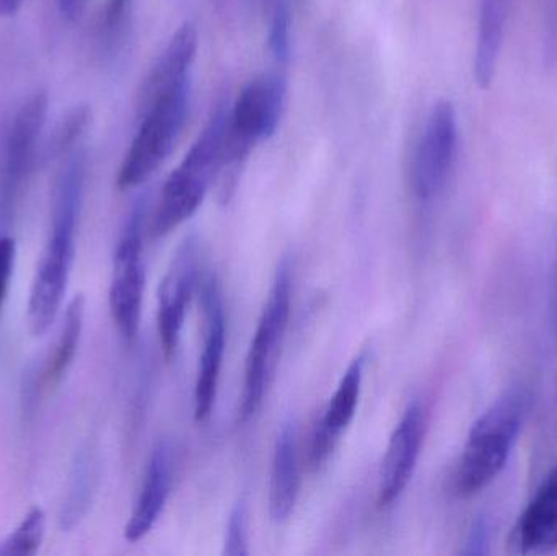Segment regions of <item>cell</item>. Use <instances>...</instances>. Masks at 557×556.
I'll return each instance as SVG.
<instances>
[{
  "label": "cell",
  "instance_id": "cell-7",
  "mask_svg": "<svg viewBox=\"0 0 557 556\" xmlns=\"http://www.w3.org/2000/svg\"><path fill=\"white\" fill-rule=\"evenodd\" d=\"M144 206H137L117 242L111 274L110 307L121 336L133 343L139 333L143 316L144 270L143 240Z\"/></svg>",
  "mask_w": 557,
  "mask_h": 556
},
{
  "label": "cell",
  "instance_id": "cell-20",
  "mask_svg": "<svg viewBox=\"0 0 557 556\" xmlns=\"http://www.w3.org/2000/svg\"><path fill=\"white\" fill-rule=\"evenodd\" d=\"M94 482V462H91L87 454H82L77 462H75L71 485H69L67 498H65V503L62 505V528L72 529L84 518L88 503H90Z\"/></svg>",
  "mask_w": 557,
  "mask_h": 556
},
{
  "label": "cell",
  "instance_id": "cell-26",
  "mask_svg": "<svg viewBox=\"0 0 557 556\" xmlns=\"http://www.w3.org/2000/svg\"><path fill=\"white\" fill-rule=\"evenodd\" d=\"M490 522L484 516H480L476 522L471 526L468 532L465 548L461 551L463 555H486L490 552Z\"/></svg>",
  "mask_w": 557,
  "mask_h": 556
},
{
  "label": "cell",
  "instance_id": "cell-28",
  "mask_svg": "<svg viewBox=\"0 0 557 556\" xmlns=\"http://www.w3.org/2000/svg\"><path fill=\"white\" fill-rule=\"evenodd\" d=\"M85 0H59V9L65 18H77L78 13L84 9Z\"/></svg>",
  "mask_w": 557,
  "mask_h": 556
},
{
  "label": "cell",
  "instance_id": "cell-19",
  "mask_svg": "<svg viewBox=\"0 0 557 556\" xmlns=\"http://www.w3.org/2000/svg\"><path fill=\"white\" fill-rule=\"evenodd\" d=\"M85 317V297L78 294L72 299L65 310L64 325H62L61 335L55 342L54 349L46 362L42 371V385L46 391H54L64 381L77 355L78 343L84 330Z\"/></svg>",
  "mask_w": 557,
  "mask_h": 556
},
{
  "label": "cell",
  "instance_id": "cell-17",
  "mask_svg": "<svg viewBox=\"0 0 557 556\" xmlns=\"http://www.w3.org/2000/svg\"><path fill=\"white\" fill-rule=\"evenodd\" d=\"M48 113V97L35 94L20 108L7 140V175L18 182L28 170Z\"/></svg>",
  "mask_w": 557,
  "mask_h": 556
},
{
  "label": "cell",
  "instance_id": "cell-25",
  "mask_svg": "<svg viewBox=\"0 0 557 556\" xmlns=\"http://www.w3.org/2000/svg\"><path fill=\"white\" fill-rule=\"evenodd\" d=\"M13 267H15V240L10 237H0V310L9 293Z\"/></svg>",
  "mask_w": 557,
  "mask_h": 556
},
{
  "label": "cell",
  "instance_id": "cell-4",
  "mask_svg": "<svg viewBox=\"0 0 557 556\" xmlns=\"http://www.w3.org/2000/svg\"><path fill=\"white\" fill-rule=\"evenodd\" d=\"M189 81L176 85L143 111L139 131L121 163L117 188L143 185L172 153L189 111Z\"/></svg>",
  "mask_w": 557,
  "mask_h": 556
},
{
  "label": "cell",
  "instance_id": "cell-23",
  "mask_svg": "<svg viewBox=\"0 0 557 556\" xmlns=\"http://www.w3.org/2000/svg\"><path fill=\"white\" fill-rule=\"evenodd\" d=\"M131 7L133 0H107L100 23L101 42L113 46L121 38L129 20Z\"/></svg>",
  "mask_w": 557,
  "mask_h": 556
},
{
  "label": "cell",
  "instance_id": "cell-10",
  "mask_svg": "<svg viewBox=\"0 0 557 556\" xmlns=\"http://www.w3.org/2000/svg\"><path fill=\"white\" fill-rule=\"evenodd\" d=\"M199 280V245L188 237L176 250L159 289V333L166 359L178 349L186 312Z\"/></svg>",
  "mask_w": 557,
  "mask_h": 556
},
{
  "label": "cell",
  "instance_id": "cell-27",
  "mask_svg": "<svg viewBox=\"0 0 557 556\" xmlns=\"http://www.w3.org/2000/svg\"><path fill=\"white\" fill-rule=\"evenodd\" d=\"M548 323L553 338H555L557 345V254L555 263H553L552 274H549Z\"/></svg>",
  "mask_w": 557,
  "mask_h": 556
},
{
  "label": "cell",
  "instance_id": "cell-12",
  "mask_svg": "<svg viewBox=\"0 0 557 556\" xmlns=\"http://www.w3.org/2000/svg\"><path fill=\"white\" fill-rule=\"evenodd\" d=\"M173 480H175V449L169 441H160L150 454L139 498L124 528V539L127 542L136 544L152 531L169 502Z\"/></svg>",
  "mask_w": 557,
  "mask_h": 556
},
{
  "label": "cell",
  "instance_id": "cell-1",
  "mask_svg": "<svg viewBox=\"0 0 557 556\" xmlns=\"http://www.w3.org/2000/svg\"><path fill=\"white\" fill-rule=\"evenodd\" d=\"M84 163L72 160L55 188L52 206L51 235L36 268L28 299L29 333L42 336L54 323L71 276L75 254V232L84 193Z\"/></svg>",
  "mask_w": 557,
  "mask_h": 556
},
{
  "label": "cell",
  "instance_id": "cell-9",
  "mask_svg": "<svg viewBox=\"0 0 557 556\" xmlns=\"http://www.w3.org/2000/svg\"><path fill=\"white\" fill-rule=\"evenodd\" d=\"M428 430V415L424 405L412 401L389 436L380 470L376 505L389 508L405 493L414 475Z\"/></svg>",
  "mask_w": 557,
  "mask_h": 556
},
{
  "label": "cell",
  "instance_id": "cell-2",
  "mask_svg": "<svg viewBox=\"0 0 557 556\" xmlns=\"http://www.w3.org/2000/svg\"><path fill=\"white\" fill-rule=\"evenodd\" d=\"M532 407V392L513 385L474 421L454 473V493L471 498L503 472Z\"/></svg>",
  "mask_w": 557,
  "mask_h": 556
},
{
  "label": "cell",
  "instance_id": "cell-6",
  "mask_svg": "<svg viewBox=\"0 0 557 556\" xmlns=\"http://www.w3.org/2000/svg\"><path fill=\"white\" fill-rule=\"evenodd\" d=\"M292 310V277L288 264L278 268L267 306L258 322L257 332L245 362L244 394L240 421L250 420L260 410L273 382L282 345L287 333Z\"/></svg>",
  "mask_w": 557,
  "mask_h": 556
},
{
  "label": "cell",
  "instance_id": "cell-21",
  "mask_svg": "<svg viewBox=\"0 0 557 556\" xmlns=\"http://www.w3.org/2000/svg\"><path fill=\"white\" fill-rule=\"evenodd\" d=\"M46 516L41 508L29 509L18 528L0 544V555L32 556L45 539Z\"/></svg>",
  "mask_w": 557,
  "mask_h": 556
},
{
  "label": "cell",
  "instance_id": "cell-22",
  "mask_svg": "<svg viewBox=\"0 0 557 556\" xmlns=\"http://www.w3.org/2000/svg\"><path fill=\"white\" fill-rule=\"evenodd\" d=\"M270 49L278 62L290 55V5L288 0H274L270 26Z\"/></svg>",
  "mask_w": 557,
  "mask_h": 556
},
{
  "label": "cell",
  "instance_id": "cell-8",
  "mask_svg": "<svg viewBox=\"0 0 557 556\" xmlns=\"http://www.w3.org/2000/svg\"><path fill=\"white\" fill-rule=\"evenodd\" d=\"M457 111L450 101H438L425 123L412 165V191L421 202L437 198L450 176L457 156Z\"/></svg>",
  "mask_w": 557,
  "mask_h": 556
},
{
  "label": "cell",
  "instance_id": "cell-3",
  "mask_svg": "<svg viewBox=\"0 0 557 556\" xmlns=\"http://www.w3.org/2000/svg\"><path fill=\"white\" fill-rule=\"evenodd\" d=\"M228 111L227 104H219L208 126L166 180L153 214V237H165L201 208L215 175L222 169Z\"/></svg>",
  "mask_w": 557,
  "mask_h": 556
},
{
  "label": "cell",
  "instance_id": "cell-18",
  "mask_svg": "<svg viewBox=\"0 0 557 556\" xmlns=\"http://www.w3.org/2000/svg\"><path fill=\"white\" fill-rule=\"evenodd\" d=\"M509 0H480L474 77L480 87H490L496 75L497 62L506 36Z\"/></svg>",
  "mask_w": 557,
  "mask_h": 556
},
{
  "label": "cell",
  "instance_id": "cell-24",
  "mask_svg": "<svg viewBox=\"0 0 557 556\" xmlns=\"http://www.w3.org/2000/svg\"><path fill=\"white\" fill-rule=\"evenodd\" d=\"M248 551V512L244 499L237 503L228 519L227 535H225L224 555L247 556Z\"/></svg>",
  "mask_w": 557,
  "mask_h": 556
},
{
  "label": "cell",
  "instance_id": "cell-5",
  "mask_svg": "<svg viewBox=\"0 0 557 556\" xmlns=\"http://www.w3.org/2000/svg\"><path fill=\"white\" fill-rule=\"evenodd\" d=\"M287 85L284 77L270 72L251 81L238 95L234 108L228 111L227 137H225L222 170L227 173L228 188L235 182L242 163L250 156L255 144L270 139L276 133L284 113Z\"/></svg>",
  "mask_w": 557,
  "mask_h": 556
},
{
  "label": "cell",
  "instance_id": "cell-15",
  "mask_svg": "<svg viewBox=\"0 0 557 556\" xmlns=\"http://www.w3.org/2000/svg\"><path fill=\"white\" fill-rule=\"evenodd\" d=\"M196 51H198V29L193 23L186 22L176 29L165 51L160 54L149 77L144 82L139 97L140 113L160 95L189 81V69L195 62Z\"/></svg>",
  "mask_w": 557,
  "mask_h": 556
},
{
  "label": "cell",
  "instance_id": "cell-11",
  "mask_svg": "<svg viewBox=\"0 0 557 556\" xmlns=\"http://www.w3.org/2000/svg\"><path fill=\"white\" fill-rule=\"evenodd\" d=\"M201 299L206 317V336L195 384V420L198 423H205L214 408L227 338L221 287L212 274L202 280Z\"/></svg>",
  "mask_w": 557,
  "mask_h": 556
},
{
  "label": "cell",
  "instance_id": "cell-29",
  "mask_svg": "<svg viewBox=\"0 0 557 556\" xmlns=\"http://www.w3.org/2000/svg\"><path fill=\"white\" fill-rule=\"evenodd\" d=\"M23 0H0V16H12L18 12Z\"/></svg>",
  "mask_w": 557,
  "mask_h": 556
},
{
  "label": "cell",
  "instance_id": "cell-13",
  "mask_svg": "<svg viewBox=\"0 0 557 556\" xmlns=\"http://www.w3.org/2000/svg\"><path fill=\"white\" fill-rule=\"evenodd\" d=\"M363 372L366 356L359 355L344 372L311 441L310 460L314 469L326 462L341 436L352 423L362 392Z\"/></svg>",
  "mask_w": 557,
  "mask_h": 556
},
{
  "label": "cell",
  "instance_id": "cell-14",
  "mask_svg": "<svg viewBox=\"0 0 557 556\" xmlns=\"http://www.w3.org/2000/svg\"><path fill=\"white\" fill-rule=\"evenodd\" d=\"M516 554H549L557 548V466L548 473L520 515L510 534Z\"/></svg>",
  "mask_w": 557,
  "mask_h": 556
},
{
  "label": "cell",
  "instance_id": "cell-16",
  "mask_svg": "<svg viewBox=\"0 0 557 556\" xmlns=\"http://www.w3.org/2000/svg\"><path fill=\"white\" fill-rule=\"evenodd\" d=\"M300 492L297 433L294 424H284L274 447L270 480V516L274 524H284L297 505Z\"/></svg>",
  "mask_w": 557,
  "mask_h": 556
}]
</instances>
